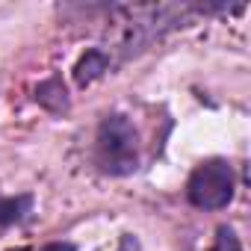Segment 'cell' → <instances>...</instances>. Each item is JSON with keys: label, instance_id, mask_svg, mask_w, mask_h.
I'll return each mask as SVG.
<instances>
[{"label": "cell", "instance_id": "obj_1", "mask_svg": "<svg viewBox=\"0 0 251 251\" xmlns=\"http://www.w3.org/2000/svg\"><path fill=\"white\" fill-rule=\"evenodd\" d=\"M95 163L109 177H124L139 169V130L127 115H103L95 133Z\"/></svg>", "mask_w": 251, "mask_h": 251}, {"label": "cell", "instance_id": "obj_2", "mask_svg": "<svg viewBox=\"0 0 251 251\" xmlns=\"http://www.w3.org/2000/svg\"><path fill=\"white\" fill-rule=\"evenodd\" d=\"M233 192H236V175L233 166L222 157H210L198 163L186 180V201L207 213L225 210L233 201Z\"/></svg>", "mask_w": 251, "mask_h": 251}, {"label": "cell", "instance_id": "obj_3", "mask_svg": "<svg viewBox=\"0 0 251 251\" xmlns=\"http://www.w3.org/2000/svg\"><path fill=\"white\" fill-rule=\"evenodd\" d=\"M109 68H112L109 53H106L103 48H89V50L77 59V65H74V83H77V86H92V83H95L98 77H103Z\"/></svg>", "mask_w": 251, "mask_h": 251}, {"label": "cell", "instance_id": "obj_4", "mask_svg": "<svg viewBox=\"0 0 251 251\" xmlns=\"http://www.w3.org/2000/svg\"><path fill=\"white\" fill-rule=\"evenodd\" d=\"M33 216V195H0V230H9Z\"/></svg>", "mask_w": 251, "mask_h": 251}, {"label": "cell", "instance_id": "obj_5", "mask_svg": "<svg viewBox=\"0 0 251 251\" xmlns=\"http://www.w3.org/2000/svg\"><path fill=\"white\" fill-rule=\"evenodd\" d=\"M213 251H245V248H242V242L230 225H219L216 239H213Z\"/></svg>", "mask_w": 251, "mask_h": 251}, {"label": "cell", "instance_id": "obj_6", "mask_svg": "<svg viewBox=\"0 0 251 251\" xmlns=\"http://www.w3.org/2000/svg\"><path fill=\"white\" fill-rule=\"evenodd\" d=\"M39 251H77V245H74V242H65V239H56V242H48V245L39 248Z\"/></svg>", "mask_w": 251, "mask_h": 251}]
</instances>
